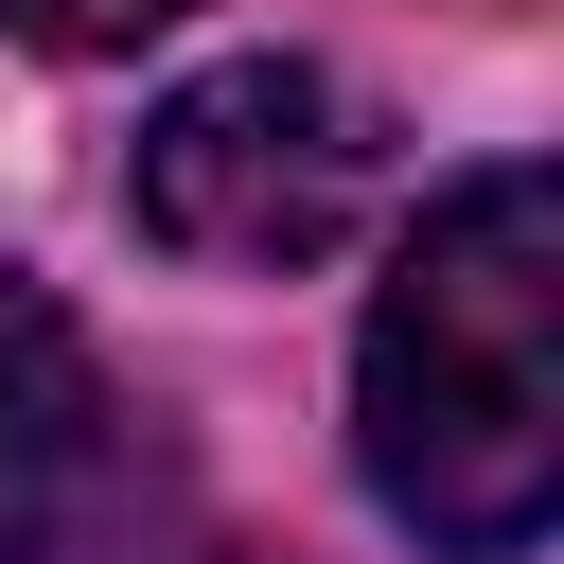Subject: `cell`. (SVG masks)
Masks as SVG:
<instances>
[{
	"mask_svg": "<svg viewBox=\"0 0 564 564\" xmlns=\"http://www.w3.org/2000/svg\"><path fill=\"white\" fill-rule=\"evenodd\" d=\"M352 458L441 564H529L564 494V194L529 159L458 176L352 352Z\"/></svg>",
	"mask_w": 564,
	"mask_h": 564,
	"instance_id": "6da1fadb",
	"label": "cell"
},
{
	"mask_svg": "<svg viewBox=\"0 0 564 564\" xmlns=\"http://www.w3.org/2000/svg\"><path fill=\"white\" fill-rule=\"evenodd\" d=\"M370 106L317 70V53H229V70H194L159 123H141V229L176 247V264H247V282H282V264H317L352 212H370Z\"/></svg>",
	"mask_w": 564,
	"mask_h": 564,
	"instance_id": "7a4b0ae2",
	"label": "cell"
},
{
	"mask_svg": "<svg viewBox=\"0 0 564 564\" xmlns=\"http://www.w3.org/2000/svg\"><path fill=\"white\" fill-rule=\"evenodd\" d=\"M88 476H106V370H88V335L0 264V564H53L70 511H88Z\"/></svg>",
	"mask_w": 564,
	"mask_h": 564,
	"instance_id": "3957f363",
	"label": "cell"
},
{
	"mask_svg": "<svg viewBox=\"0 0 564 564\" xmlns=\"http://www.w3.org/2000/svg\"><path fill=\"white\" fill-rule=\"evenodd\" d=\"M0 18H18L35 53H141V35L176 18V0H0Z\"/></svg>",
	"mask_w": 564,
	"mask_h": 564,
	"instance_id": "277c9868",
	"label": "cell"
}]
</instances>
